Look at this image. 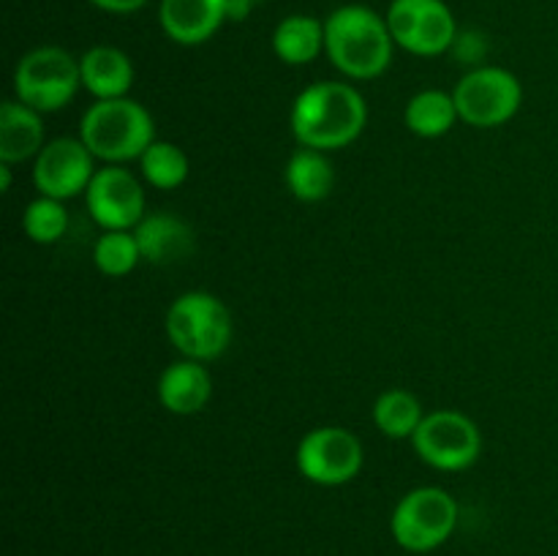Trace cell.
Segmentation results:
<instances>
[{
  "instance_id": "obj_1",
  "label": "cell",
  "mask_w": 558,
  "mask_h": 556,
  "mask_svg": "<svg viewBox=\"0 0 558 556\" xmlns=\"http://www.w3.org/2000/svg\"><path fill=\"white\" fill-rule=\"evenodd\" d=\"M368 123V104L349 82H314L298 93L289 112L300 147L330 153L349 147Z\"/></svg>"
},
{
  "instance_id": "obj_2",
  "label": "cell",
  "mask_w": 558,
  "mask_h": 556,
  "mask_svg": "<svg viewBox=\"0 0 558 556\" xmlns=\"http://www.w3.org/2000/svg\"><path fill=\"white\" fill-rule=\"evenodd\" d=\"M392 38L387 20L363 3H347L325 20V55L349 80H376L392 63Z\"/></svg>"
},
{
  "instance_id": "obj_3",
  "label": "cell",
  "mask_w": 558,
  "mask_h": 556,
  "mask_svg": "<svg viewBox=\"0 0 558 556\" xmlns=\"http://www.w3.org/2000/svg\"><path fill=\"white\" fill-rule=\"evenodd\" d=\"M80 140L104 164L140 161L156 142V120L134 98L93 101L80 120Z\"/></svg>"
},
{
  "instance_id": "obj_4",
  "label": "cell",
  "mask_w": 558,
  "mask_h": 556,
  "mask_svg": "<svg viewBox=\"0 0 558 556\" xmlns=\"http://www.w3.org/2000/svg\"><path fill=\"white\" fill-rule=\"evenodd\" d=\"M167 338L183 358L210 363L221 358L234 336L232 311L218 294L191 289L172 300L163 316Z\"/></svg>"
},
{
  "instance_id": "obj_5",
  "label": "cell",
  "mask_w": 558,
  "mask_h": 556,
  "mask_svg": "<svg viewBox=\"0 0 558 556\" xmlns=\"http://www.w3.org/2000/svg\"><path fill=\"white\" fill-rule=\"evenodd\" d=\"M80 87V58L52 44L25 52L14 69V96L41 114L58 112L74 101Z\"/></svg>"
},
{
  "instance_id": "obj_6",
  "label": "cell",
  "mask_w": 558,
  "mask_h": 556,
  "mask_svg": "<svg viewBox=\"0 0 558 556\" xmlns=\"http://www.w3.org/2000/svg\"><path fill=\"white\" fill-rule=\"evenodd\" d=\"M458 527V501L439 485H420L401 496L390 518V532L403 551L428 554L452 537Z\"/></svg>"
},
{
  "instance_id": "obj_7",
  "label": "cell",
  "mask_w": 558,
  "mask_h": 556,
  "mask_svg": "<svg viewBox=\"0 0 558 556\" xmlns=\"http://www.w3.org/2000/svg\"><path fill=\"white\" fill-rule=\"evenodd\" d=\"M452 98L466 125L499 129L521 112L523 85L512 71L501 65H480L458 80Z\"/></svg>"
},
{
  "instance_id": "obj_8",
  "label": "cell",
  "mask_w": 558,
  "mask_h": 556,
  "mask_svg": "<svg viewBox=\"0 0 558 556\" xmlns=\"http://www.w3.org/2000/svg\"><path fill=\"white\" fill-rule=\"evenodd\" d=\"M414 452L439 472H463L483 452V431L458 409H436L425 414L412 436Z\"/></svg>"
},
{
  "instance_id": "obj_9",
  "label": "cell",
  "mask_w": 558,
  "mask_h": 556,
  "mask_svg": "<svg viewBox=\"0 0 558 556\" xmlns=\"http://www.w3.org/2000/svg\"><path fill=\"white\" fill-rule=\"evenodd\" d=\"M294 463L308 483L325 488L347 485L365 463L363 442L343 425H319L298 442Z\"/></svg>"
},
{
  "instance_id": "obj_10",
  "label": "cell",
  "mask_w": 558,
  "mask_h": 556,
  "mask_svg": "<svg viewBox=\"0 0 558 556\" xmlns=\"http://www.w3.org/2000/svg\"><path fill=\"white\" fill-rule=\"evenodd\" d=\"M396 47L436 58L445 55L458 38V22L445 0H392L385 14Z\"/></svg>"
},
{
  "instance_id": "obj_11",
  "label": "cell",
  "mask_w": 558,
  "mask_h": 556,
  "mask_svg": "<svg viewBox=\"0 0 558 556\" xmlns=\"http://www.w3.org/2000/svg\"><path fill=\"white\" fill-rule=\"evenodd\" d=\"M87 213L93 221L107 229H134L147 216L145 189L140 178L123 164H107L96 169L85 191Z\"/></svg>"
},
{
  "instance_id": "obj_12",
  "label": "cell",
  "mask_w": 558,
  "mask_h": 556,
  "mask_svg": "<svg viewBox=\"0 0 558 556\" xmlns=\"http://www.w3.org/2000/svg\"><path fill=\"white\" fill-rule=\"evenodd\" d=\"M96 174V156L87 150L80 136H58L47 142L33 158V185L41 196L74 200L85 194Z\"/></svg>"
},
{
  "instance_id": "obj_13",
  "label": "cell",
  "mask_w": 558,
  "mask_h": 556,
  "mask_svg": "<svg viewBox=\"0 0 558 556\" xmlns=\"http://www.w3.org/2000/svg\"><path fill=\"white\" fill-rule=\"evenodd\" d=\"M158 22L169 41L180 47L205 44L227 25V0H161Z\"/></svg>"
},
{
  "instance_id": "obj_14",
  "label": "cell",
  "mask_w": 558,
  "mask_h": 556,
  "mask_svg": "<svg viewBox=\"0 0 558 556\" xmlns=\"http://www.w3.org/2000/svg\"><path fill=\"white\" fill-rule=\"evenodd\" d=\"M213 398V376L199 360H174L158 376V401L167 412L189 418L202 412Z\"/></svg>"
},
{
  "instance_id": "obj_15",
  "label": "cell",
  "mask_w": 558,
  "mask_h": 556,
  "mask_svg": "<svg viewBox=\"0 0 558 556\" xmlns=\"http://www.w3.org/2000/svg\"><path fill=\"white\" fill-rule=\"evenodd\" d=\"M82 87L90 93L96 101L107 98H125L134 85V63L120 47L96 44L80 58Z\"/></svg>"
},
{
  "instance_id": "obj_16",
  "label": "cell",
  "mask_w": 558,
  "mask_h": 556,
  "mask_svg": "<svg viewBox=\"0 0 558 556\" xmlns=\"http://www.w3.org/2000/svg\"><path fill=\"white\" fill-rule=\"evenodd\" d=\"M142 262L150 265H174L194 249V229L172 213H147L134 227Z\"/></svg>"
},
{
  "instance_id": "obj_17",
  "label": "cell",
  "mask_w": 558,
  "mask_h": 556,
  "mask_svg": "<svg viewBox=\"0 0 558 556\" xmlns=\"http://www.w3.org/2000/svg\"><path fill=\"white\" fill-rule=\"evenodd\" d=\"M47 145L44 114L20 98H9L0 107V164H22L36 158Z\"/></svg>"
},
{
  "instance_id": "obj_18",
  "label": "cell",
  "mask_w": 558,
  "mask_h": 556,
  "mask_svg": "<svg viewBox=\"0 0 558 556\" xmlns=\"http://www.w3.org/2000/svg\"><path fill=\"white\" fill-rule=\"evenodd\" d=\"M272 52L287 65H308L325 52V20L289 14L272 31Z\"/></svg>"
},
{
  "instance_id": "obj_19",
  "label": "cell",
  "mask_w": 558,
  "mask_h": 556,
  "mask_svg": "<svg viewBox=\"0 0 558 556\" xmlns=\"http://www.w3.org/2000/svg\"><path fill=\"white\" fill-rule=\"evenodd\" d=\"M283 180H287L294 200L314 205V202L327 200L332 194L336 169H332L327 153L314 150V147H298L283 167Z\"/></svg>"
},
{
  "instance_id": "obj_20",
  "label": "cell",
  "mask_w": 558,
  "mask_h": 556,
  "mask_svg": "<svg viewBox=\"0 0 558 556\" xmlns=\"http://www.w3.org/2000/svg\"><path fill=\"white\" fill-rule=\"evenodd\" d=\"M461 120L456 107V98L447 90H420L414 93L403 109V123L414 136L423 140H439V136L450 134L456 123Z\"/></svg>"
},
{
  "instance_id": "obj_21",
  "label": "cell",
  "mask_w": 558,
  "mask_h": 556,
  "mask_svg": "<svg viewBox=\"0 0 558 556\" xmlns=\"http://www.w3.org/2000/svg\"><path fill=\"white\" fill-rule=\"evenodd\" d=\"M423 403L414 392L403 387L385 390L374 403V423L390 439H412L414 431L423 423Z\"/></svg>"
},
{
  "instance_id": "obj_22",
  "label": "cell",
  "mask_w": 558,
  "mask_h": 556,
  "mask_svg": "<svg viewBox=\"0 0 558 556\" xmlns=\"http://www.w3.org/2000/svg\"><path fill=\"white\" fill-rule=\"evenodd\" d=\"M142 178L158 191H174L189 180L191 161L180 145L169 140H156L140 158Z\"/></svg>"
},
{
  "instance_id": "obj_23",
  "label": "cell",
  "mask_w": 558,
  "mask_h": 556,
  "mask_svg": "<svg viewBox=\"0 0 558 556\" xmlns=\"http://www.w3.org/2000/svg\"><path fill=\"white\" fill-rule=\"evenodd\" d=\"M93 262L98 273L109 278H123L142 262L140 243H136L134 229H107L98 234L93 245Z\"/></svg>"
},
{
  "instance_id": "obj_24",
  "label": "cell",
  "mask_w": 558,
  "mask_h": 556,
  "mask_svg": "<svg viewBox=\"0 0 558 556\" xmlns=\"http://www.w3.org/2000/svg\"><path fill=\"white\" fill-rule=\"evenodd\" d=\"M22 229L38 245L58 243L69 229V210H65L63 200L38 194L22 213Z\"/></svg>"
},
{
  "instance_id": "obj_25",
  "label": "cell",
  "mask_w": 558,
  "mask_h": 556,
  "mask_svg": "<svg viewBox=\"0 0 558 556\" xmlns=\"http://www.w3.org/2000/svg\"><path fill=\"white\" fill-rule=\"evenodd\" d=\"M87 3L107 11V14H136V11L145 9L150 0H87Z\"/></svg>"
},
{
  "instance_id": "obj_26",
  "label": "cell",
  "mask_w": 558,
  "mask_h": 556,
  "mask_svg": "<svg viewBox=\"0 0 558 556\" xmlns=\"http://www.w3.org/2000/svg\"><path fill=\"white\" fill-rule=\"evenodd\" d=\"M254 9H256L254 0H227V20L229 22L248 20Z\"/></svg>"
},
{
  "instance_id": "obj_27",
  "label": "cell",
  "mask_w": 558,
  "mask_h": 556,
  "mask_svg": "<svg viewBox=\"0 0 558 556\" xmlns=\"http://www.w3.org/2000/svg\"><path fill=\"white\" fill-rule=\"evenodd\" d=\"M0 189L11 191V164H0Z\"/></svg>"
},
{
  "instance_id": "obj_28",
  "label": "cell",
  "mask_w": 558,
  "mask_h": 556,
  "mask_svg": "<svg viewBox=\"0 0 558 556\" xmlns=\"http://www.w3.org/2000/svg\"><path fill=\"white\" fill-rule=\"evenodd\" d=\"M254 3H265V0H254Z\"/></svg>"
}]
</instances>
